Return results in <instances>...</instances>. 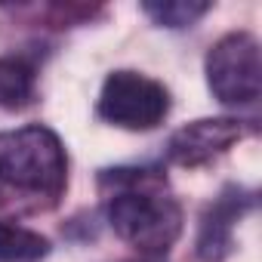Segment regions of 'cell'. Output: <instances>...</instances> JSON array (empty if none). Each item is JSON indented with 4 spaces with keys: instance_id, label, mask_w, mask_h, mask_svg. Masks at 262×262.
<instances>
[{
    "instance_id": "1",
    "label": "cell",
    "mask_w": 262,
    "mask_h": 262,
    "mask_svg": "<svg viewBox=\"0 0 262 262\" xmlns=\"http://www.w3.org/2000/svg\"><path fill=\"white\" fill-rule=\"evenodd\" d=\"M102 182L117 191L108 201V222L139 256H164L182 234V210L164 194V176L155 170H108Z\"/></svg>"
},
{
    "instance_id": "2",
    "label": "cell",
    "mask_w": 262,
    "mask_h": 262,
    "mask_svg": "<svg viewBox=\"0 0 262 262\" xmlns=\"http://www.w3.org/2000/svg\"><path fill=\"white\" fill-rule=\"evenodd\" d=\"M68 185V155L50 126L0 133V204L16 198L31 210L53 207Z\"/></svg>"
},
{
    "instance_id": "3",
    "label": "cell",
    "mask_w": 262,
    "mask_h": 262,
    "mask_svg": "<svg viewBox=\"0 0 262 262\" xmlns=\"http://www.w3.org/2000/svg\"><path fill=\"white\" fill-rule=\"evenodd\" d=\"M207 83L225 105H253L262 93L259 40L250 31L219 37L207 53Z\"/></svg>"
},
{
    "instance_id": "4",
    "label": "cell",
    "mask_w": 262,
    "mask_h": 262,
    "mask_svg": "<svg viewBox=\"0 0 262 262\" xmlns=\"http://www.w3.org/2000/svg\"><path fill=\"white\" fill-rule=\"evenodd\" d=\"M170 114V93L139 71H111L99 93V117L120 129H155Z\"/></svg>"
},
{
    "instance_id": "5",
    "label": "cell",
    "mask_w": 262,
    "mask_h": 262,
    "mask_svg": "<svg viewBox=\"0 0 262 262\" xmlns=\"http://www.w3.org/2000/svg\"><path fill=\"white\" fill-rule=\"evenodd\" d=\"M244 126L234 117H204L194 120L182 129H176L170 145H167V158L179 167H204L213 158L225 155L234 142H241Z\"/></svg>"
},
{
    "instance_id": "6",
    "label": "cell",
    "mask_w": 262,
    "mask_h": 262,
    "mask_svg": "<svg viewBox=\"0 0 262 262\" xmlns=\"http://www.w3.org/2000/svg\"><path fill=\"white\" fill-rule=\"evenodd\" d=\"M253 207V194H247L237 185H228L201 216L198 231V256L204 262H222L231 250V228L234 222Z\"/></svg>"
},
{
    "instance_id": "7",
    "label": "cell",
    "mask_w": 262,
    "mask_h": 262,
    "mask_svg": "<svg viewBox=\"0 0 262 262\" xmlns=\"http://www.w3.org/2000/svg\"><path fill=\"white\" fill-rule=\"evenodd\" d=\"M34 99V65L22 56L0 59V108L19 111Z\"/></svg>"
},
{
    "instance_id": "8",
    "label": "cell",
    "mask_w": 262,
    "mask_h": 262,
    "mask_svg": "<svg viewBox=\"0 0 262 262\" xmlns=\"http://www.w3.org/2000/svg\"><path fill=\"white\" fill-rule=\"evenodd\" d=\"M50 253V241L25 225L0 219V262H37Z\"/></svg>"
},
{
    "instance_id": "9",
    "label": "cell",
    "mask_w": 262,
    "mask_h": 262,
    "mask_svg": "<svg viewBox=\"0 0 262 262\" xmlns=\"http://www.w3.org/2000/svg\"><path fill=\"white\" fill-rule=\"evenodd\" d=\"M142 10L164 28H188L210 13V4H201V0H161V4H142Z\"/></svg>"
},
{
    "instance_id": "10",
    "label": "cell",
    "mask_w": 262,
    "mask_h": 262,
    "mask_svg": "<svg viewBox=\"0 0 262 262\" xmlns=\"http://www.w3.org/2000/svg\"><path fill=\"white\" fill-rule=\"evenodd\" d=\"M123 262H167L164 256H133V259H123Z\"/></svg>"
}]
</instances>
